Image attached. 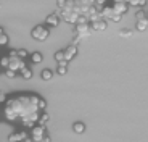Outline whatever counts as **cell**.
I'll use <instances>...</instances> for the list:
<instances>
[{
	"label": "cell",
	"mask_w": 148,
	"mask_h": 142,
	"mask_svg": "<svg viewBox=\"0 0 148 142\" xmlns=\"http://www.w3.org/2000/svg\"><path fill=\"white\" fill-rule=\"evenodd\" d=\"M100 13H101V18L110 19V21H113V23H119L122 19V15L116 13L114 8L110 7V5H103V7H101V10H100Z\"/></svg>",
	"instance_id": "1"
},
{
	"label": "cell",
	"mask_w": 148,
	"mask_h": 142,
	"mask_svg": "<svg viewBox=\"0 0 148 142\" xmlns=\"http://www.w3.org/2000/svg\"><path fill=\"white\" fill-rule=\"evenodd\" d=\"M31 36H32L36 41H45V39L50 36V31H48V26H45V24H39V26H36L32 31H31Z\"/></svg>",
	"instance_id": "2"
},
{
	"label": "cell",
	"mask_w": 148,
	"mask_h": 142,
	"mask_svg": "<svg viewBox=\"0 0 148 142\" xmlns=\"http://www.w3.org/2000/svg\"><path fill=\"white\" fill-rule=\"evenodd\" d=\"M39 115H40V112L39 110H36V112H31V113H27V115H24V116H21L19 120H21V123H23V126L26 128H32L34 124H37V120H39Z\"/></svg>",
	"instance_id": "3"
},
{
	"label": "cell",
	"mask_w": 148,
	"mask_h": 142,
	"mask_svg": "<svg viewBox=\"0 0 148 142\" xmlns=\"http://www.w3.org/2000/svg\"><path fill=\"white\" fill-rule=\"evenodd\" d=\"M92 28H90V23H76V34H77L81 39L89 37L92 34Z\"/></svg>",
	"instance_id": "4"
},
{
	"label": "cell",
	"mask_w": 148,
	"mask_h": 142,
	"mask_svg": "<svg viewBox=\"0 0 148 142\" xmlns=\"http://www.w3.org/2000/svg\"><path fill=\"white\" fill-rule=\"evenodd\" d=\"M45 134H47V132H45V126H40V124H34V126L31 128V131H29V137L32 139L34 142H37L39 139H42Z\"/></svg>",
	"instance_id": "5"
},
{
	"label": "cell",
	"mask_w": 148,
	"mask_h": 142,
	"mask_svg": "<svg viewBox=\"0 0 148 142\" xmlns=\"http://www.w3.org/2000/svg\"><path fill=\"white\" fill-rule=\"evenodd\" d=\"M8 58H10V61H8V68L7 70H13V71H16V73H18L19 70H21L23 66H24V60H23V58H19L18 55H15V57H10L8 55Z\"/></svg>",
	"instance_id": "6"
},
{
	"label": "cell",
	"mask_w": 148,
	"mask_h": 142,
	"mask_svg": "<svg viewBox=\"0 0 148 142\" xmlns=\"http://www.w3.org/2000/svg\"><path fill=\"white\" fill-rule=\"evenodd\" d=\"M90 28H92L93 32H101V31H106L108 29V19L100 18V19H95V21H90Z\"/></svg>",
	"instance_id": "7"
},
{
	"label": "cell",
	"mask_w": 148,
	"mask_h": 142,
	"mask_svg": "<svg viewBox=\"0 0 148 142\" xmlns=\"http://www.w3.org/2000/svg\"><path fill=\"white\" fill-rule=\"evenodd\" d=\"M27 136H29V132H27L26 128H24L21 131H16V132L8 136V142H24V139H26Z\"/></svg>",
	"instance_id": "8"
},
{
	"label": "cell",
	"mask_w": 148,
	"mask_h": 142,
	"mask_svg": "<svg viewBox=\"0 0 148 142\" xmlns=\"http://www.w3.org/2000/svg\"><path fill=\"white\" fill-rule=\"evenodd\" d=\"M77 50H79V49H77V45L71 42V44L68 45L66 49L63 50V52H64V60H66V61H71L74 57L77 55Z\"/></svg>",
	"instance_id": "9"
},
{
	"label": "cell",
	"mask_w": 148,
	"mask_h": 142,
	"mask_svg": "<svg viewBox=\"0 0 148 142\" xmlns=\"http://www.w3.org/2000/svg\"><path fill=\"white\" fill-rule=\"evenodd\" d=\"M3 116H5V120L11 121V123H16V121L19 120L15 110L11 108V107H7V105H5V108H3Z\"/></svg>",
	"instance_id": "10"
},
{
	"label": "cell",
	"mask_w": 148,
	"mask_h": 142,
	"mask_svg": "<svg viewBox=\"0 0 148 142\" xmlns=\"http://www.w3.org/2000/svg\"><path fill=\"white\" fill-rule=\"evenodd\" d=\"M60 21H61V18H60V15L55 11V13H52V15L45 19V26H48V28H56V26L60 24Z\"/></svg>",
	"instance_id": "11"
},
{
	"label": "cell",
	"mask_w": 148,
	"mask_h": 142,
	"mask_svg": "<svg viewBox=\"0 0 148 142\" xmlns=\"http://www.w3.org/2000/svg\"><path fill=\"white\" fill-rule=\"evenodd\" d=\"M111 7L114 8V11L119 13V15H126L127 11H129V5H127V2H116V3H113Z\"/></svg>",
	"instance_id": "12"
},
{
	"label": "cell",
	"mask_w": 148,
	"mask_h": 142,
	"mask_svg": "<svg viewBox=\"0 0 148 142\" xmlns=\"http://www.w3.org/2000/svg\"><path fill=\"white\" fill-rule=\"evenodd\" d=\"M18 74L21 76L23 79H31V78H32V74H34V73H32V68H31V66H27V65H24V66H23L21 70L18 71Z\"/></svg>",
	"instance_id": "13"
},
{
	"label": "cell",
	"mask_w": 148,
	"mask_h": 142,
	"mask_svg": "<svg viewBox=\"0 0 148 142\" xmlns=\"http://www.w3.org/2000/svg\"><path fill=\"white\" fill-rule=\"evenodd\" d=\"M68 63H69V61H66V60L58 61V68H56V73H58L60 76H64V74L68 73Z\"/></svg>",
	"instance_id": "14"
},
{
	"label": "cell",
	"mask_w": 148,
	"mask_h": 142,
	"mask_svg": "<svg viewBox=\"0 0 148 142\" xmlns=\"http://www.w3.org/2000/svg\"><path fill=\"white\" fill-rule=\"evenodd\" d=\"M148 29V18L135 19V31H147Z\"/></svg>",
	"instance_id": "15"
},
{
	"label": "cell",
	"mask_w": 148,
	"mask_h": 142,
	"mask_svg": "<svg viewBox=\"0 0 148 142\" xmlns=\"http://www.w3.org/2000/svg\"><path fill=\"white\" fill-rule=\"evenodd\" d=\"M73 131H74V134H84L85 132V124L82 123V121H76V123L73 124Z\"/></svg>",
	"instance_id": "16"
},
{
	"label": "cell",
	"mask_w": 148,
	"mask_h": 142,
	"mask_svg": "<svg viewBox=\"0 0 148 142\" xmlns=\"http://www.w3.org/2000/svg\"><path fill=\"white\" fill-rule=\"evenodd\" d=\"M48 120H50V115H48L47 112H40V115H39V120H37V124H40V126H47Z\"/></svg>",
	"instance_id": "17"
},
{
	"label": "cell",
	"mask_w": 148,
	"mask_h": 142,
	"mask_svg": "<svg viewBox=\"0 0 148 142\" xmlns=\"http://www.w3.org/2000/svg\"><path fill=\"white\" fill-rule=\"evenodd\" d=\"M40 78H42V81H52V78H53V73H52V70H42V73H40Z\"/></svg>",
	"instance_id": "18"
},
{
	"label": "cell",
	"mask_w": 148,
	"mask_h": 142,
	"mask_svg": "<svg viewBox=\"0 0 148 142\" xmlns=\"http://www.w3.org/2000/svg\"><path fill=\"white\" fill-rule=\"evenodd\" d=\"M129 7H145L147 5V0H126Z\"/></svg>",
	"instance_id": "19"
},
{
	"label": "cell",
	"mask_w": 148,
	"mask_h": 142,
	"mask_svg": "<svg viewBox=\"0 0 148 142\" xmlns=\"http://www.w3.org/2000/svg\"><path fill=\"white\" fill-rule=\"evenodd\" d=\"M29 57H31V60H32V63H42V60H44V55L40 52H34Z\"/></svg>",
	"instance_id": "20"
},
{
	"label": "cell",
	"mask_w": 148,
	"mask_h": 142,
	"mask_svg": "<svg viewBox=\"0 0 148 142\" xmlns=\"http://www.w3.org/2000/svg\"><path fill=\"white\" fill-rule=\"evenodd\" d=\"M8 61H10V58H8V55L0 57V68H2V70H7V68H8Z\"/></svg>",
	"instance_id": "21"
},
{
	"label": "cell",
	"mask_w": 148,
	"mask_h": 142,
	"mask_svg": "<svg viewBox=\"0 0 148 142\" xmlns=\"http://www.w3.org/2000/svg\"><path fill=\"white\" fill-rule=\"evenodd\" d=\"M45 107H47V102H45V99L39 97V100H37V108H39V112H44Z\"/></svg>",
	"instance_id": "22"
},
{
	"label": "cell",
	"mask_w": 148,
	"mask_h": 142,
	"mask_svg": "<svg viewBox=\"0 0 148 142\" xmlns=\"http://www.w3.org/2000/svg\"><path fill=\"white\" fill-rule=\"evenodd\" d=\"M119 36H121V37H130V36H132V31H130L129 28H124V29L119 31Z\"/></svg>",
	"instance_id": "23"
},
{
	"label": "cell",
	"mask_w": 148,
	"mask_h": 142,
	"mask_svg": "<svg viewBox=\"0 0 148 142\" xmlns=\"http://www.w3.org/2000/svg\"><path fill=\"white\" fill-rule=\"evenodd\" d=\"M16 53H18V57H19V58H23V60L29 57V52H27L26 49H19V50H16Z\"/></svg>",
	"instance_id": "24"
},
{
	"label": "cell",
	"mask_w": 148,
	"mask_h": 142,
	"mask_svg": "<svg viewBox=\"0 0 148 142\" xmlns=\"http://www.w3.org/2000/svg\"><path fill=\"white\" fill-rule=\"evenodd\" d=\"M55 60H56V63H58V61H61V60H64V52L63 50H58V52H55Z\"/></svg>",
	"instance_id": "25"
},
{
	"label": "cell",
	"mask_w": 148,
	"mask_h": 142,
	"mask_svg": "<svg viewBox=\"0 0 148 142\" xmlns=\"http://www.w3.org/2000/svg\"><path fill=\"white\" fill-rule=\"evenodd\" d=\"M8 41H10V39H8V36H7L5 32L0 34V45H7V44H8Z\"/></svg>",
	"instance_id": "26"
},
{
	"label": "cell",
	"mask_w": 148,
	"mask_h": 142,
	"mask_svg": "<svg viewBox=\"0 0 148 142\" xmlns=\"http://www.w3.org/2000/svg\"><path fill=\"white\" fill-rule=\"evenodd\" d=\"M135 18H137V19H145V18H148V16H147V11H145V10L137 11V13H135Z\"/></svg>",
	"instance_id": "27"
},
{
	"label": "cell",
	"mask_w": 148,
	"mask_h": 142,
	"mask_svg": "<svg viewBox=\"0 0 148 142\" xmlns=\"http://www.w3.org/2000/svg\"><path fill=\"white\" fill-rule=\"evenodd\" d=\"M5 71H7V78H10V79H15L16 76H18V73L13 71V70H5Z\"/></svg>",
	"instance_id": "28"
},
{
	"label": "cell",
	"mask_w": 148,
	"mask_h": 142,
	"mask_svg": "<svg viewBox=\"0 0 148 142\" xmlns=\"http://www.w3.org/2000/svg\"><path fill=\"white\" fill-rule=\"evenodd\" d=\"M5 100H7V94H5V92H0V105L5 103Z\"/></svg>",
	"instance_id": "29"
},
{
	"label": "cell",
	"mask_w": 148,
	"mask_h": 142,
	"mask_svg": "<svg viewBox=\"0 0 148 142\" xmlns=\"http://www.w3.org/2000/svg\"><path fill=\"white\" fill-rule=\"evenodd\" d=\"M56 5H58V10H60V8H63L66 5V0H56Z\"/></svg>",
	"instance_id": "30"
},
{
	"label": "cell",
	"mask_w": 148,
	"mask_h": 142,
	"mask_svg": "<svg viewBox=\"0 0 148 142\" xmlns=\"http://www.w3.org/2000/svg\"><path fill=\"white\" fill-rule=\"evenodd\" d=\"M37 142H50V137H48V136L45 134L44 137H42V139H39V141H37Z\"/></svg>",
	"instance_id": "31"
},
{
	"label": "cell",
	"mask_w": 148,
	"mask_h": 142,
	"mask_svg": "<svg viewBox=\"0 0 148 142\" xmlns=\"http://www.w3.org/2000/svg\"><path fill=\"white\" fill-rule=\"evenodd\" d=\"M116 2H126V0H113V3H116Z\"/></svg>",
	"instance_id": "32"
},
{
	"label": "cell",
	"mask_w": 148,
	"mask_h": 142,
	"mask_svg": "<svg viewBox=\"0 0 148 142\" xmlns=\"http://www.w3.org/2000/svg\"><path fill=\"white\" fill-rule=\"evenodd\" d=\"M2 32H3V28H0V34H2Z\"/></svg>",
	"instance_id": "33"
},
{
	"label": "cell",
	"mask_w": 148,
	"mask_h": 142,
	"mask_svg": "<svg viewBox=\"0 0 148 142\" xmlns=\"http://www.w3.org/2000/svg\"><path fill=\"white\" fill-rule=\"evenodd\" d=\"M147 16H148V11H147Z\"/></svg>",
	"instance_id": "34"
},
{
	"label": "cell",
	"mask_w": 148,
	"mask_h": 142,
	"mask_svg": "<svg viewBox=\"0 0 148 142\" xmlns=\"http://www.w3.org/2000/svg\"><path fill=\"white\" fill-rule=\"evenodd\" d=\"M0 92H2V90H0Z\"/></svg>",
	"instance_id": "35"
}]
</instances>
